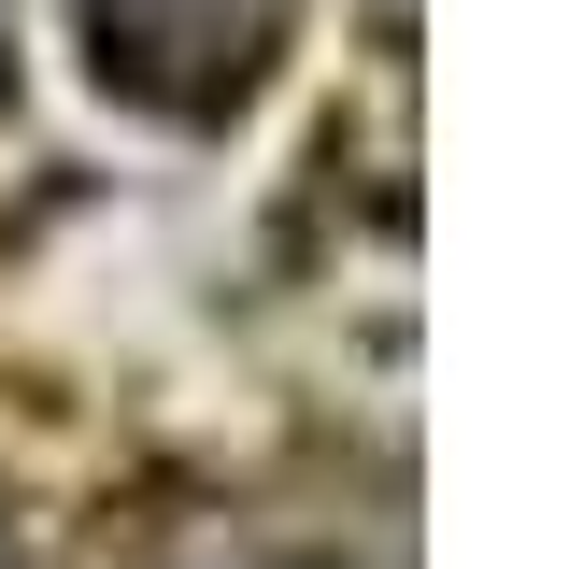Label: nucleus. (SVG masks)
Instances as JSON below:
<instances>
[{"label":"nucleus","mask_w":569,"mask_h":569,"mask_svg":"<svg viewBox=\"0 0 569 569\" xmlns=\"http://www.w3.org/2000/svg\"><path fill=\"white\" fill-rule=\"evenodd\" d=\"M213 569H271V556H213Z\"/></svg>","instance_id":"nucleus-2"},{"label":"nucleus","mask_w":569,"mask_h":569,"mask_svg":"<svg viewBox=\"0 0 569 569\" xmlns=\"http://www.w3.org/2000/svg\"><path fill=\"white\" fill-rule=\"evenodd\" d=\"M100 86H129L142 114H228L284 43V0H71Z\"/></svg>","instance_id":"nucleus-1"}]
</instances>
